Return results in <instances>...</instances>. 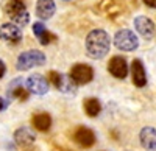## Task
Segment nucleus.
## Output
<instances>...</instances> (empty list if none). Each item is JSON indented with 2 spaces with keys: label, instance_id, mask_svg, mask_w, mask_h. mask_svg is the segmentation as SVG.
<instances>
[{
  "label": "nucleus",
  "instance_id": "obj_1",
  "mask_svg": "<svg viewBox=\"0 0 156 151\" xmlns=\"http://www.w3.org/2000/svg\"><path fill=\"white\" fill-rule=\"evenodd\" d=\"M111 47V39L109 34L105 30H92L86 36V52L90 58L94 59H101L106 56Z\"/></svg>",
  "mask_w": 156,
  "mask_h": 151
},
{
  "label": "nucleus",
  "instance_id": "obj_2",
  "mask_svg": "<svg viewBox=\"0 0 156 151\" xmlns=\"http://www.w3.org/2000/svg\"><path fill=\"white\" fill-rule=\"evenodd\" d=\"M5 12L11 17L12 23L19 25V27H23L27 25L30 20L27 6L22 0H8V3L5 5Z\"/></svg>",
  "mask_w": 156,
  "mask_h": 151
},
{
  "label": "nucleus",
  "instance_id": "obj_3",
  "mask_svg": "<svg viewBox=\"0 0 156 151\" xmlns=\"http://www.w3.org/2000/svg\"><path fill=\"white\" fill-rule=\"evenodd\" d=\"M45 64V55L41 50H27L19 55L16 67L17 70H28L31 67H37V66H44Z\"/></svg>",
  "mask_w": 156,
  "mask_h": 151
},
{
  "label": "nucleus",
  "instance_id": "obj_4",
  "mask_svg": "<svg viewBox=\"0 0 156 151\" xmlns=\"http://www.w3.org/2000/svg\"><path fill=\"white\" fill-rule=\"evenodd\" d=\"M98 9L105 17L117 20L126 14V3L125 0H101Z\"/></svg>",
  "mask_w": 156,
  "mask_h": 151
},
{
  "label": "nucleus",
  "instance_id": "obj_5",
  "mask_svg": "<svg viewBox=\"0 0 156 151\" xmlns=\"http://www.w3.org/2000/svg\"><path fill=\"white\" fill-rule=\"evenodd\" d=\"M114 45L122 52H133L139 47V39L131 30H119L114 36Z\"/></svg>",
  "mask_w": 156,
  "mask_h": 151
},
{
  "label": "nucleus",
  "instance_id": "obj_6",
  "mask_svg": "<svg viewBox=\"0 0 156 151\" xmlns=\"http://www.w3.org/2000/svg\"><path fill=\"white\" fill-rule=\"evenodd\" d=\"M70 78L76 86L78 84H87L94 78V70L87 64H75L70 69Z\"/></svg>",
  "mask_w": 156,
  "mask_h": 151
},
{
  "label": "nucleus",
  "instance_id": "obj_7",
  "mask_svg": "<svg viewBox=\"0 0 156 151\" xmlns=\"http://www.w3.org/2000/svg\"><path fill=\"white\" fill-rule=\"evenodd\" d=\"M22 36L23 34L20 27L12 22H6L0 27V39L8 44H19L22 41Z\"/></svg>",
  "mask_w": 156,
  "mask_h": 151
},
{
  "label": "nucleus",
  "instance_id": "obj_8",
  "mask_svg": "<svg viewBox=\"0 0 156 151\" xmlns=\"http://www.w3.org/2000/svg\"><path fill=\"white\" fill-rule=\"evenodd\" d=\"M25 86H27V91L34 95H44L48 92V81L39 73L30 75L25 81Z\"/></svg>",
  "mask_w": 156,
  "mask_h": 151
},
{
  "label": "nucleus",
  "instance_id": "obj_9",
  "mask_svg": "<svg viewBox=\"0 0 156 151\" xmlns=\"http://www.w3.org/2000/svg\"><path fill=\"white\" fill-rule=\"evenodd\" d=\"M73 140L83 146V148H90L94 143H95V134L94 131L87 128V126H80V128H76L75 132H73Z\"/></svg>",
  "mask_w": 156,
  "mask_h": 151
},
{
  "label": "nucleus",
  "instance_id": "obj_10",
  "mask_svg": "<svg viewBox=\"0 0 156 151\" xmlns=\"http://www.w3.org/2000/svg\"><path fill=\"white\" fill-rule=\"evenodd\" d=\"M108 70H109V73L112 75V77L119 78V80H123L128 75V64H126L125 58H122V56L111 58L109 62H108Z\"/></svg>",
  "mask_w": 156,
  "mask_h": 151
},
{
  "label": "nucleus",
  "instance_id": "obj_11",
  "mask_svg": "<svg viewBox=\"0 0 156 151\" xmlns=\"http://www.w3.org/2000/svg\"><path fill=\"white\" fill-rule=\"evenodd\" d=\"M134 28L145 39H151L154 36V23L147 16H137L134 19Z\"/></svg>",
  "mask_w": 156,
  "mask_h": 151
},
{
  "label": "nucleus",
  "instance_id": "obj_12",
  "mask_svg": "<svg viewBox=\"0 0 156 151\" xmlns=\"http://www.w3.org/2000/svg\"><path fill=\"white\" fill-rule=\"evenodd\" d=\"M131 78H133V84L136 87H144L147 84L145 67H144L140 59H134L131 62Z\"/></svg>",
  "mask_w": 156,
  "mask_h": 151
},
{
  "label": "nucleus",
  "instance_id": "obj_13",
  "mask_svg": "<svg viewBox=\"0 0 156 151\" xmlns=\"http://www.w3.org/2000/svg\"><path fill=\"white\" fill-rule=\"evenodd\" d=\"M139 140H140V145L147 151H154L156 149V129L153 126L142 128L139 134Z\"/></svg>",
  "mask_w": 156,
  "mask_h": 151
},
{
  "label": "nucleus",
  "instance_id": "obj_14",
  "mask_svg": "<svg viewBox=\"0 0 156 151\" xmlns=\"http://www.w3.org/2000/svg\"><path fill=\"white\" fill-rule=\"evenodd\" d=\"M55 2L53 0H37L36 3V16L42 20H47L50 19L51 16L55 14Z\"/></svg>",
  "mask_w": 156,
  "mask_h": 151
},
{
  "label": "nucleus",
  "instance_id": "obj_15",
  "mask_svg": "<svg viewBox=\"0 0 156 151\" xmlns=\"http://www.w3.org/2000/svg\"><path fill=\"white\" fill-rule=\"evenodd\" d=\"M14 140L19 146L22 148H27V146H31L36 140L34 137V132L28 128H19L16 132H14Z\"/></svg>",
  "mask_w": 156,
  "mask_h": 151
},
{
  "label": "nucleus",
  "instance_id": "obj_16",
  "mask_svg": "<svg viewBox=\"0 0 156 151\" xmlns=\"http://www.w3.org/2000/svg\"><path fill=\"white\" fill-rule=\"evenodd\" d=\"M33 33L34 36L39 39V42H41L42 45H47L50 42H53L56 39V36L55 34H51L50 31H47V28L44 27V23L42 22H36L33 25Z\"/></svg>",
  "mask_w": 156,
  "mask_h": 151
},
{
  "label": "nucleus",
  "instance_id": "obj_17",
  "mask_svg": "<svg viewBox=\"0 0 156 151\" xmlns=\"http://www.w3.org/2000/svg\"><path fill=\"white\" fill-rule=\"evenodd\" d=\"M31 123H33L34 129L45 132V131H48L50 126H51V117H50V114H47V112H39V114L33 115Z\"/></svg>",
  "mask_w": 156,
  "mask_h": 151
},
{
  "label": "nucleus",
  "instance_id": "obj_18",
  "mask_svg": "<svg viewBox=\"0 0 156 151\" xmlns=\"http://www.w3.org/2000/svg\"><path fill=\"white\" fill-rule=\"evenodd\" d=\"M8 94H9L11 97L17 98V100H22V101H25V100L28 98V91L20 84V80H16L14 83L11 84V87L8 89Z\"/></svg>",
  "mask_w": 156,
  "mask_h": 151
},
{
  "label": "nucleus",
  "instance_id": "obj_19",
  "mask_svg": "<svg viewBox=\"0 0 156 151\" xmlns=\"http://www.w3.org/2000/svg\"><path fill=\"white\" fill-rule=\"evenodd\" d=\"M83 108H84V112L89 115V117H97L101 111V105L97 98H87L84 100L83 103Z\"/></svg>",
  "mask_w": 156,
  "mask_h": 151
},
{
  "label": "nucleus",
  "instance_id": "obj_20",
  "mask_svg": "<svg viewBox=\"0 0 156 151\" xmlns=\"http://www.w3.org/2000/svg\"><path fill=\"white\" fill-rule=\"evenodd\" d=\"M5 72H6V67H5V64H3V61H0V78H3Z\"/></svg>",
  "mask_w": 156,
  "mask_h": 151
},
{
  "label": "nucleus",
  "instance_id": "obj_21",
  "mask_svg": "<svg viewBox=\"0 0 156 151\" xmlns=\"http://www.w3.org/2000/svg\"><path fill=\"white\" fill-rule=\"evenodd\" d=\"M144 3L150 8H156V0H144Z\"/></svg>",
  "mask_w": 156,
  "mask_h": 151
},
{
  "label": "nucleus",
  "instance_id": "obj_22",
  "mask_svg": "<svg viewBox=\"0 0 156 151\" xmlns=\"http://www.w3.org/2000/svg\"><path fill=\"white\" fill-rule=\"evenodd\" d=\"M5 106H6V103L3 101V100H2V98H0V111H2V109H3Z\"/></svg>",
  "mask_w": 156,
  "mask_h": 151
},
{
  "label": "nucleus",
  "instance_id": "obj_23",
  "mask_svg": "<svg viewBox=\"0 0 156 151\" xmlns=\"http://www.w3.org/2000/svg\"><path fill=\"white\" fill-rule=\"evenodd\" d=\"M64 2H67V0H64Z\"/></svg>",
  "mask_w": 156,
  "mask_h": 151
}]
</instances>
